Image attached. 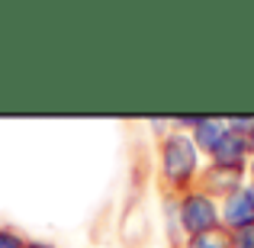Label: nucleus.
I'll return each instance as SVG.
<instances>
[{
	"mask_svg": "<svg viewBox=\"0 0 254 248\" xmlns=\"http://www.w3.org/2000/svg\"><path fill=\"white\" fill-rule=\"evenodd\" d=\"M203 165L206 158L193 145L190 132L174 129L171 123L164 132H158V184H161V193L184 197L187 190H193Z\"/></svg>",
	"mask_w": 254,
	"mask_h": 248,
	"instance_id": "obj_1",
	"label": "nucleus"
},
{
	"mask_svg": "<svg viewBox=\"0 0 254 248\" xmlns=\"http://www.w3.org/2000/svg\"><path fill=\"white\" fill-rule=\"evenodd\" d=\"M180 200V229H184V236H199V232H212L222 226V219H219V200H212L209 193L203 190H187Z\"/></svg>",
	"mask_w": 254,
	"mask_h": 248,
	"instance_id": "obj_2",
	"label": "nucleus"
},
{
	"mask_svg": "<svg viewBox=\"0 0 254 248\" xmlns=\"http://www.w3.org/2000/svg\"><path fill=\"white\" fill-rule=\"evenodd\" d=\"M242 187H248V167H229L216 162H206L196 180V190L209 193L212 200H225L229 193L242 190Z\"/></svg>",
	"mask_w": 254,
	"mask_h": 248,
	"instance_id": "obj_3",
	"label": "nucleus"
},
{
	"mask_svg": "<svg viewBox=\"0 0 254 248\" xmlns=\"http://www.w3.org/2000/svg\"><path fill=\"white\" fill-rule=\"evenodd\" d=\"M225 123H229V119H225ZM251 155H254L251 136H248V132H238V129H232V126H229V129H225V139L219 142L216 155H212L209 162L229 165V167H248Z\"/></svg>",
	"mask_w": 254,
	"mask_h": 248,
	"instance_id": "obj_4",
	"label": "nucleus"
},
{
	"mask_svg": "<svg viewBox=\"0 0 254 248\" xmlns=\"http://www.w3.org/2000/svg\"><path fill=\"white\" fill-rule=\"evenodd\" d=\"M219 219H222V229H238V226L251 223L254 219V197L248 187L229 193L225 200H219Z\"/></svg>",
	"mask_w": 254,
	"mask_h": 248,
	"instance_id": "obj_5",
	"label": "nucleus"
},
{
	"mask_svg": "<svg viewBox=\"0 0 254 248\" xmlns=\"http://www.w3.org/2000/svg\"><path fill=\"white\" fill-rule=\"evenodd\" d=\"M225 129H229V123L219 119V116H196V123H193V129H190V139H193V145L199 149V155H203L206 162L216 155L219 142L225 139Z\"/></svg>",
	"mask_w": 254,
	"mask_h": 248,
	"instance_id": "obj_6",
	"label": "nucleus"
},
{
	"mask_svg": "<svg viewBox=\"0 0 254 248\" xmlns=\"http://www.w3.org/2000/svg\"><path fill=\"white\" fill-rule=\"evenodd\" d=\"M161 210H164V229H168V245L180 248L187 242L184 229H180V200L171 193H161Z\"/></svg>",
	"mask_w": 254,
	"mask_h": 248,
	"instance_id": "obj_7",
	"label": "nucleus"
},
{
	"mask_svg": "<svg viewBox=\"0 0 254 248\" xmlns=\"http://www.w3.org/2000/svg\"><path fill=\"white\" fill-rule=\"evenodd\" d=\"M180 248H232V236L229 229H212V232H199V236H190Z\"/></svg>",
	"mask_w": 254,
	"mask_h": 248,
	"instance_id": "obj_8",
	"label": "nucleus"
},
{
	"mask_svg": "<svg viewBox=\"0 0 254 248\" xmlns=\"http://www.w3.org/2000/svg\"><path fill=\"white\" fill-rule=\"evenodd\" d=\"M229 236H232V248H254V219L238 226V229H232Z\"/></svg>",
	"mask_w": 254,
	"mask_h": 248,
	"instance_id": "obj_9",
	"label": "nucleus"
},
{
	"mask_svg": "<svg viewBox=\"0 0 254 248\" xmlns=\"http://www.w3.org/2000/svg\"><path fill=\"white\" fill-rule=\"evenodd\" d=\"M23 236L19 232H13V229H0V248H23Z\"/></svg>",
	"mask_w": 254,
	"mask_h": 248,
	"instance_id": "obj_10",
	"label": "nucleus"
},
{
	"mask_svg": "<svg viewBox=\"0 0 254 248\" xmlns=\"http://www.w3.org/2000/svg\"><path fill=\"white\" fill-rule=\"evenodd\" d=\"M23 248H52V245H42V242H26Z\"/></svg>",
	"mask_w": 254,
	"mask_h": 248,
	"instance_id": "obj_11",
	"label": "nucleus"
},
{
	"mask_svg": "<svg viewBox=\"0 0 254 248\" xmlns=\"http://www.w3.org/2000/svg\"><path fill=\"white\" fill-rule=\"evenodd\" d=\"M248 180H254V155H251V162H248Z\"/></svg>",
	"mask_w": 254,
	"mask_h": 248,
	"instance_id": "obj_12",
	"label": "nucleus"
},
{
	"mask_svg": "<svg viewBox=\"0 0 254 248\" xmlns=\"http://www.w3.org/2000/svg\"><path fill=\"white\" fill-rule=\"evenodd\" d=\"M248 190H251V197H254V180H248Z\"/></svg>",
	"mask_w": 254,
	"mask_h": 248,
	"instance_id": "obj_13",
	"label": "nucleus"
},
{
	"mask_svg": "<svg viewBox=\"0 0 254 248\" xmlns=\"http://www.w3.org/2000/svg\"><path fill=\"white\" fill-rule=\"evenodd\" d=\"M251 145H254V129H251Z\"/></svg>",
	"mask_w": 254,
	"mask_h": 248,
	"instance_id": "obj_14",
	"label": "nucleus"
}]
</instances>
